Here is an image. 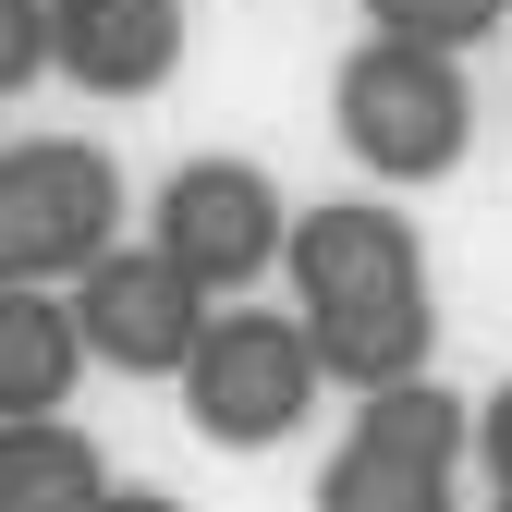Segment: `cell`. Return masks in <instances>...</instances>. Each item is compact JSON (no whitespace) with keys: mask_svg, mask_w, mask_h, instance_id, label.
Returning <instances> with one entry per match:
<instances>
[{"mask_svg":"<svg viewBox=\"0 0 512 512\" xmlns=\"http://www.w3.org/2000/svg\"><path fill=\"white\" fill-rule=\"evenodd\" d=\"M208 305L220 293L183 269V256H159V244H98L74 269V330H86V354L110 378H171L183 354H196Z\"/></svg>","mask_w":512,"mask_h":512,"instance_id":"obj_6","label":"cell"},{"mask_svg":"<svg viewBox=\"0 0 512 512\" xmlns=\"http://www.w3.org/2000/svg\"><path fill=\"white\" fill-rule=\"evenodd\" d=\"M110 500V452L61 415H0V512H98Z\"/></svg>","mask_w":512,"mask_h":512,"instance_id":"obj_10","label":"cell"},{"mask_svg":"<svg viewBox=\"0 0 512 512\" xmlns=\"http://www.w3.org/2000/svg\"><path fill=\"white\" fill-rule=\"evenodd\" d=\"M171 391H183V415H196V439H220V452H269V439H293L317 415L330 366H317L305 317H281V305L244 293V305H208V330H196V354L171 366Z\"/></svg>","mask_w":512,"mask_h":512,"instance_id":"obj_3","label":"cell"},{"mask_svg":"<svg viewBox=\"0 0 512 512\" xmlns=\"http://www.w3.org/2000/svg\"><path fill=\"white\" fill-rule=\"evenodd\" d=\"M476 464H488V488H500V512H512V378L476 403Z\"/></svg>","mask_w":512,"mask_h":512,"instance_id":"obj_13","label":"cell"},{"mask_svg":"<svg viewBox=\"0 0 512 512\" xmlns=\"http://www.w3.org/2000/svg\"><path fill=\"white\" fill-rule=\"evenodd\" d=\"M98 244H122V159L86 135L0 147V281H74Z\"/></svg>","mask_w":512,"mask_h":512,"instance_id":"obj_5","label":"cell"},{"mask_svg":"<svg viewBox=\"0 0 512 512\" xmlns=\"http://www.w3.org/2000/svg\"><path fill=\"white\" fill-rule=\"evenodd\" d=\"M464 464H476V415L415 366L391 391H354V439L317 464V512H452Z\"/></svg>","mask_w":512,"mask_h":512,"instance_id":"obj_4","label":"cell"},{"mask_svg":"<svg viewBox=\"0 0 512 512\" xmlns=\"http://www.w3.org/2000/svg\"><path fill=\"white\" fill-rule=\"evenodd\" d=\"M49 61L86 98H159L183 74V0H49Z\"/></svg>","mask_w":512,"mask_h":512,"instance_id":"obj_8","label":"cell"},{"mask_svg":"<svg viewBox=\"0 0 512 512\" xmlns=\"http://www.w3.org/2000/svg\"><path fill=\"white\" fill-rule=\"evenodd\" d=\"M293 317L330 391H391V378L439 366V281H427V232L391 196H342V208H293L281 244Z\"/></svg>","mask_w":512,"mask_h":512,"instance_id":"obj_1","label":"cell"},{"mask_svg":"<svg viewBox=\"0 0 512 512\" xmlns=\"http://www.w3.org/2000/svg\"><path fill=\"white\" fill-rule=\"evenodd\" d=\"M330 135L354 147V171L378 183H439L464 171L476 147V86H464V49H427V37H354L342 74H330Z\"/></svg>","mask_w":512,"mask_h":512,"instance_id":"obj_2","label":"cell"},{"mask_svg":"<svg viewBox=\"0 0 512 512\" xmlns=\"http://www.w3.org/2000/svg\"><path fill=\"white\" fill-rule=\"evenodd\" d=\"M49 74V0H0V98H25Z\"/></svg>","mask_w":512,"mask_h":512,"instance_id":"obj_12","label":"cell"},{"mask_svg":"<svg viewBox=\"0 0 512 512\" xmlns=\"http://www.w3.org/2000/svg\"><path fill=\"white\" fill-rule=\"evenodd\" d=\"M74 378H98L74 330V281H0V415H61Z\"/></svg>","mask_w":512,"mask_h":512,"instance_id":"obj_9","label":"cell"},{"mask_svg":"<svg viewBox=\"0 0 512 512\" xmlns=\"http://www.w3.org/2000/svg\"><path fill=\"white\" fill-rule=\"evenodd\" d=\"M159 256H183L208 293H256L281 269V244H293V208H281V183L256 171V159H183L159 183Z\"/></svg>","mask_w":512,"mask_h":512,"instance_id":"obj_7","label":"cell"},{"mask_svg":"<svg viewBox=\"0 0 512 512\" xmlns=\"http://www.w3.org/2000/svg\"><path fill=\"white\" fill-rule=\"evenodd\" d=\"M378 37H427V49H488L512 25V0H366Z\"/></svg>","mask_w":512,"mask_h":512,"instance_id":"obj_11","label":"cell"}]
</instances>
